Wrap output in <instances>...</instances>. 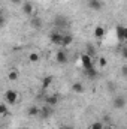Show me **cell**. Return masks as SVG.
<instances>
[{
  "mask_svg": "<svg viewBox=\"0 0 127 129\" xmlns=\"http://www.w3.org/2000/svg\"><path fill=\"white\" fill-rule=\"evenodd\" d=\"M5 101L8 105H15L18 101V93L15 90H6L5 92Z\"/></svg>",
  "mask_w": 127,
  "mask_h": 129,
  "instance_id": "1",
  "label": "cell"
},
{
  "mask_svg": "<svg viewBox=\"0 0 127 129\" xmlns=\"http://www.w3.org/2000/svg\"><path fill=\"white\" fill-rule=\"evenodd\" d=\"M49 41L54 44V45H61V41H63V33H60V30H52L49 33Z\"/></svg>",
  "mask_w": 127,
  "mask_h": 129,
  "instance_id": "2",
  "label": "cell"
},
{
  "mask_svg": "<svg viewBox=\"0 0 127 129\" xmlns=\"http://www.w3.org/2000/svg\"><path fill=\"white\" fill-rule=\"evenodd\" d=\"M81 64H82L84 69H90V68H93V66H94V63H93V57H90L88 54L82 53V54H81Z\"/></svg>",
  "mask_w": 127,
  "mask_h": 129,
  "instance_id": "3",
  "label": "cell"
},
{
  "mask_svg": "<svg viewBox=\"0 0 127 129\" xmlns=\"http://www.w3.org/2000/svg\"><path fill=\"white\" fill-rule=\"evenodd\" d=\"M67 60H69V57H67V53H66V50H58V51L55 53V62H57L58 64L67 63Z\"/></svg>",
  "mask_w": 127,
  "mask_h": 129,
  "instance_id": "4",
  "label": "cell"
},
{
  "mask_svg": "<svg viewBox=\"0 0 127 129\" xmlns=\"http://www.w3.org/2000/svg\"><path fill=\"white\" fill-rule=\"evenodd\" d=\"M39 116H40L42 119H49V117L52 116V107L45 105V107L39 108Z\"/></svg>",
  "mask_w": 127,
  "mask_h": 129,
  "instance_id": "5",
  "label": "cell"
},
{
  "mask_svg": "<svg viewBox=\"0 0 127 129\" xmlns=\"http://www.w3.org/2000/svg\"><path fill=\"white\" fill-rule=\"evenodd\" d=\"M112 105H114L115 110H123V108L126 107V98L124 96H115L114 98Z\"/></svg>",
  "mask_w": 127,
  "mask_h": 129,
  "instance_id": "6",
  "label": "cell"
},
{
  "mask_svg": "<svg viewBox=\"0 0 127 129\" xmlns=\"http://www.w3.org/2000/svg\"><path fill=\"white\" fill-rule=\"evenodd\" d=\"M54 26H55V29H57V30L64 29V27L67 26V20L64 18L63 15H58V17H55V18H54Z\"/></svg>",
  "mask_w": 127,
  "mask_h": 129,
  "instance_id": "7",
  "label": "cell"
},
{
  "mask_svg": "<svg viewBox=\"0 0 127 129\" xmlns=\"http://www.w3.org/2000/svg\"><path fill=\"white\" fill-rule=\"evenodd\" d=\"M117 38H118V41L120 42H124L127 39V29L124 26H117Z\"/></svg>",
  "mask_w": 127,
  "mask_h": 129,
  "instance_id": "8",
  "label": "cell"
},
{
  "mask_svg": "<svg viewBox=\"0 0 127 129\" xmlns=\"http://www.w3.org/2000/svg\"><path fill=\"white\" fill-rule=\"evenodd\" d=\"M21 6H23V12H24L26 15L32 17L33 12H34V6H33L32 2H23V3H21Z\"/></svg>",
  "mask_w": 127,
  "mask_h": 129,
  "instance_id": "9",
  "label": "cell"
},
{
  "mask_svg": "<svg viewBox=\"0 0 127 129\" xmlns=\"http://www.w3.org/2000/svg\"><path fill=\"white\" fill-rule=\"evenodd\" d=\"M30 26H32V29H34V30H40L42 29V20L39 17L32 15L30 17Z\"/></svg>",
  "mask_w": 127,
  "mask_h": 129,
  "instance_id": "10",
  "label": "cell"
},
{
  "mask_svg": "<svg viewBox=\"0 0 127 129\" xmlns=\"http://www.w3.org/2000/svg\"><path fill=\"white\" fill-rule=\"evenodd\" d=\"M87 5H88V8H90L91 11H100V9L103 8V3H102L100 0H88Z\"/></svg>",
  "mask_w": 127,
  "mask_h": 129,
  "instance_id": "11",
  "label": "cell"
},
{
  "mask_svg": "<svg viewBox=\"0 0 127 129\" xmlns=\"http://www.w3.org/2000/svg\"><path fill=\"white\" fill-rule=\"evenodd\" d=\"M70 89H72V92H73V93H76V95H81V93H84V90H85V89H84V84H82V83H79V81L73 83Z\"/></svg>",
  "mask_w": 127,
  "mask_h": 129,
  "instance_id": "12",
  "label": "cell"
},
{
  "mask_svg": "<svg viewBox=\"0 0 127 129\" xmlns=\"http://www.w3.org/2000/svg\"><path fill=\"white\" fill-rule=\"evenodd\" d=\"M58 95H49V96L45 98V102H46V105H49V107H55L57 104H58Z\"/></svg>",
  "mask_w": 127,
  "mask_h": 129,
  "instance_id": "13",
  "label": "cell"
},
{
  "mask_svg": "<svg viewBox=\"0 0 127 129\" xmlns=\"http://www.w3.org/2000/svg\"><path fill=\"white\" fill-rule=\"evenodd\" d=\"M52 81H54L52 75H46V77H43V80H42V89H43V90L49 89V86L52 84Z\"/></svg>",
  "mask_w": 127,
  "mask_h": 129,
  "instance_id": "14",
  "label": "cell"
},
{
  "mask_svg": "<svg viewBox=\"0 0 127 129\" xmlns=\"http://www.w3.org/2000/svg\"><path fill=\"white\" fill-rule=\"evenodd\" d=\"M72 42H73V36L70 35V33H66L63 35V41H61V47H69V45H72Z\"/></svg>",
  "mask_w": 127,
  "mask_h": 129,
  "instance_id": "15",
  "label": "cell"
},
{
  "mask_svg": "<svg viewBox=\"0 0 127 129\" xmlns=\"http://www.w3.org/2000/svg\"><path fill=\"white\" fill-rule=\"evenodd\" d=\"M18 77H20V72H18L17 69H9V71H8V80H9V81H17Z\"/></svg>",
  "mask_w": 127,
  "mask_h": 129,
  "instance_id": "16",
  "label": "cell"
},
{
  "mask_svg": "<svg viewBox=\"0 0 127 129\" xmlns=\"http://www.w3.org/2000/svg\"><path fill=\"white\" fill-rule=\"evenodd\" d=\"M105 33H106V30H105L103 26H97V27H94V38L102 39V38L105 36Z\"/></svg>",
  "mask_w": 127,
  "mask_h": 129,
  "instance_id": "17",
  "label": "cell"
},
{
  "mask_svg": "<svg viewBox=\"0 0 127 129\" xmlns=\"http://www.w3.org/2000/svg\"><path fill=\"white\" fill-rule=\"evenodd\" d=\"M27 116H29V117H37V116H39V107H36V105L29 107V110H27Z\"/></svg>",
  "mask_w": 127,
  "mask_h": 129,
  "instance_id": "18",
  "label": "cell"
},
{
  "mask_svg": "<svg viewBox=\"0 0 127 129\" xmlns=\"http://www.w3.org/2000/svg\"><path fill=\"white\" fill-rule=\"evenodd\" d=\"M85 71V75L88 77V78H91V80H94V78H97V71H96V68L93 66V68H90V69H84Z\"/></svg>",
  "mask_w": 127,
  "mask_h": 129,
  "instance_id": "19",
  "label": "cell"
},
{
  "mask_svg": "<svg viewBox=\"0 0 127 129\" xmlns=\"http://www.w3.org/2000/svg\"><path fill=\"white\" fill-rule=\"evenodd\" d=\"M85 54H88L90 57H94V56H96V48H94V45H91V44H87Z\"/></svg>",
  "mask_w": 127,
  "mask_h": 129,
  "instance_id": "20",
  "label": "cell"
},
{
  "mask_svg": "<svg viewBox=\"0 0 127 129\" xmlns=\"http://www.w3.org/2000/svg\"><path fill=\"white\" fill-rule=\"evenodd\" d=\"M39 60H40V56H39L37 53H30V54H29V62H30V63H37Z\"/></svg>",
  "mask_w": 127,
  "mask_h": 129,
  "instance_id": "21",
  "label": "cell"
},
{
  "mask_svg": "<svg viewBox=\"0 0 127 129\" xmlns=\"http://www.w3.org/2000/svg\"><path fill=\"white\" fill-rule=\"evenodd\" d=\"M90 129H105V123L103 122H93L90 125Z\"/></svg>",
  "mask_w": 127,
  "mask_h": 129,
  "instance_id": "22",
  "label": "cell"
},
{
  "mask_svg": "<svg viewBox=\"0 0 127 129\" xmlns=\"http://www.w3.org/2000/svg\"><path fill=\"white\" fill-rule=\"evenodd\" d=\"M99 66L100 68H106L108 66V59L106 57H99Z\"/></svg>",
  "mask_w": 127,
  "mask_h": 129,
  "instance_id": "23",
  "label": "cell"
},
{
  "mask_svg": "<svg viewBox=\"0 0 127 129\" xmlns=\"http://www.w3.org/2000/svg\"><path fill=\"white\" fill-rule=\"evenodd\" d=\"M5 114H8V107H6V104L0 102V116H5Z\"/></svg>",
  "mask_w": 127,
  "mask_h": 129,
  "instance_id": "24",
  "label": "cell"
},
{
  "mask_svg": "<svg viewBox=\"0 0 127 129\" xmlns=\"http://www.w3.org/2000/svg\"><path fill=\"white\" fill-rule=\"evenodd\" d=\"M5 23H6V18H5V17L2 15V14H0V29H2L3 26H5Z\"/></svg>",
  "mask_w": 127,
  "mask_h": 129,
  "instance_id": "25",
  "label": "cell"
},
{
  "mask_svg": "<svg viewBox=\"0 0 127 129\" xmlns=\"http://www.w3.org/2000/svg\"><path fill=\"white\" fill-rule=\"evenodd\" d=\"M11 2H12L14 5H21V3H23L24 0H11Z\"/></svg>",
  "mask_w": 127,
  "mask_h": 129,
  "instance_id": "26",
  "label": "cell"
},
{
  "mask_svg": "<svg viewBox=\"0 0 127 129\" xmlns=\"http://www.w3.org/2000/svg\"><path fill=\"white\" fill-rule=\"evenodd\" d=\"M121 72H123V77H126L127 75V66H123V71Z\"/></svg>",
  "mask_w": 127,
  "mask_h": 129,
  "instance_id": "27",
  "label": "cell"
},
{
  "mask_svg": "<svg viewBox=\"0 0 127 129\" xmlns=\"http://www.w3.org/2000/svg\"><path fill=\"white\" fill-rule=\"evenodd\" d=\"M61 129H73V128H72V126H63Z\"/></svg>",
  "mask_w": 127,
  "mask_h": 129,
  "instance_id": "28",
  "label": "cell"
},
{
  "mask_svg": "<svg viewBox=\"0 0 127 129\" xmlns=\"http://www.w3.org/2000/svg\"><path fill=\"white\" fill-rule=\"evenodd\" d=\"M105 129H115V128H112V126H108V128H105Z\"/></svg>",
  "mask_w": 127,
  "mask_h": 129,
  "instance_id": "29",
  "label": "cell"
},
{
  "mask_svg": "<svg viewBox=\"0 0 127 129\" xmlns=\"http://www.w3.org/2000/svg\"><path fill=\"white\" fill-rule=\"evenodd\" d=\"M21 129H29V128H21Z\"/></svg>",
  "mask_w": 127,
  "mask_h": 129,
  "instance_id": "30",
  "label": "cell"
}]
</instances>
